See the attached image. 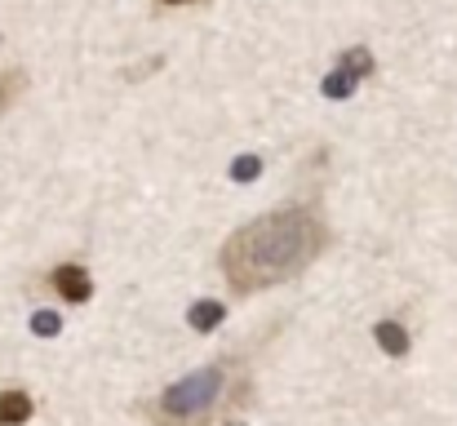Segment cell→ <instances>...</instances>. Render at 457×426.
I'll use <instances>...</instances> for the list:
<instances>
[{"instance_id":"obj_1","label":"cell","mask_w":457,"mask_h":426,"mask_svg":"<svg viewBox=\"0 0 457 426\" xmlns=\"http://www.w3.org/2000/svg\"><path fill=\"white\" fill-rule=\"evenodd\" d=\"M328 227L315 209L285 205L276 213H262L245 222L236 236L222 245V276L236 293H262L276 284H289L324 254Z\"/></svg>"},{"instance_id":"obj_9","label":"cell","mask_w":457,"mask_h":426,"mask_svg":"<svg viewBox=\"0 0 457 426\" xmlns=\"http://www.w3.org/2000/svg\"><path fill=\"white\" fill-rule=\"evenodd\" d=\"M258 169H262V160H258V155H240V160L231 164V173H236L240 182H253V173H258Z\"/></svg>"},{"instance_id":"obj_11","label":"cell","mask_w":457,"mask_h":426,"mask_svg":"<svg viewBox=\"0 0 457 426\" xmlns=\"http://www.w3.org/2000/svg\"><path fill=\"white\" fill-rule=\"evenodd\" d=\"M160 4H169V9H182V4H200V0H160Z\"/></svg>"},{"instance_id":"obj_5","label":"cell","mask_w":457,"mask_h":426,"mask_svg":"<svg viewBox=\"0 0 457 426\" xmlns=\"http://www.w3.org/2000/svg\"><path fill=\"white\" fill-rule=\"evenodd\" d=\"M373 333H378V342L386 347V355H395V360H400V355H409V333H404V324H395V320H382Z\"/></svg>"},{"instance_id":"obj_2","label":"cell","mask_w":457,"mask_h":426,"mask_svg":"<svg viewBox=\"0 0 457 426\" xmlns=\"http://www.w3.org/2000/svg\"><path fill=\"white\" fill-rule=\"evenodd\" d=\"M249 396V373L240 360L222 355L178 382H169L160 396L143 405L147 426H213L236 409V400Z\"/></svg>"},{"instance_id":"obj_6","label":"cell","mask_w":457,"mask_h":426,"mask_svg":"<svg viewBox=\"0 0 457 426\" xmlns=\"http://www.w3.org/2000/svg\"><path fill=\"white\" fill-rule=\"evenodd\" d=\"M227 315V306L222 302H195L191 311H187V324L191 329H200V333H209V329H218V320Z\"/></svg>"},{"instance_id":"obj_10","label":"cell","mask_w":457,"mask_h":426,"mask_svg":"<svg viewBox=\"0 0 457 426\" xmlns=\"http://www.w3.org/2000/svg\"><path fill=\"white\" fill-rule=\"evenodd\" d=\"M58 324H62V320H58V315H54V311H40V315H36V320H31V329H36V333H40V338H49V333H58Z\"/></svg>"},{"instance_id":"obj_4","label":"cell","mask_w":457,"mask_h":426,"mask_svg":"<svg viewBox=\"0 0 457 426\" xmlns=\"http://www.w3.org/2000/svg\"><path fill=\"white\" fill-rule=\"evenodd\" d=\"M31 413H36V405L27 391H18V387L0 391V426H22Z\"/></svg>"},{"instance_id":"obj_3","label":"cell","mask_w":457,"mask_h":426,"mask_svg":"<svg viewBox=\"0 0 457 426\" xmlns=\"http://www.w3.org/2000/svg\"><path fill=\"white\" fill-rule=\"evenodd\" d=\"M49 288H54L58 297H67V302H89V297H94V280H89V271H85V267H76V263L54 267V271H49Z\"/></svg>"},{"instance_id":"obj_8","label":"cell","mask_w":457,"mask_h":426,"mask_svg":"<svg viewBox=\"0 0 457 426\" xmlns=\"http://www.w3.org/2000/svg\"><path fill=\"white\" fill-rule=\"evenodd\" d=\"M337 67H342V71H351V76L360 80V76H369V71H373V58H369V49H351Z\"/></svg>"},{"instance_id":"obj_7","label":"cell","mask_w":457,"mask_h":426,"mask_svg":"<svg viewBox=\"0 0 457 426\" xmlns=\"http://www.w3.org/2000/svg\"><path fill=\"white\" fill-rule=\"evenodd\" d=\"M22 89H27V71H22V67L0 71V112H9V107L22 98Z\"/></svg>"}]
</instances>
